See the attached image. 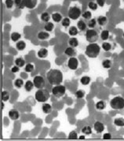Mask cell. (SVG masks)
Instances as JSON below:
<instances>
[{
    "mask_svg": "<svg viewBox=\"0 0 124 141\" xmlns=\"http://www.w3.org/2000/svg\"><path fill=\"white\" fill-rule=\"evenodd\" d=\"M47 79L51 85H58L63 80V73L59 69H52L47 73Z\"/></svg>",
    "mask_w": 124,
    "mask_h": 141,
    "instance_id": "obj_1",
    "label": "cell"
},
{
    "mask_svg": "<svg viewBox=\"0 0 124 141\" xmlns=\"http://www.w3.org/2000/svg\"><path fill=\"white\" fill-rule=\"evenodd\" d=\"M100 52V47L98 44L95 43H91L90 44L87 45L86 47L85 54L91 58H97Z\"/></svg>",
    "mask_w": 124,
    "mask_h": 141,
    "instance_id": "obj_2",
    "label": "cell"
},
{
    "mask_svg": "<svg viewBox=\"0 0 124 141\" xmlns=\"http://www.w3.org/2000/svg\"><path fill=\"white\" fill-rule=\"evenodd\" d=\"M50 92L47 90L43 89V88L38 89L35 92V99L39 103H45L50 98Z\"/></svg>",
    "mask_w": 124,
    "mask_h": 141,
    "instance_id": "obj_3",
    "label": "cell"
},
{
    "mask_svg": "<svg viewBox=\"0 0 124 141\" xmlns=\"http://www.w3.org/2000/svg\"><path fill=\"white\" fill-rule=\"evenodd\" d=\"M110 107L113 110L124 109V98L122 96H115L110 101Z\"/></svg>",
    "mask_w": 124,
    "mask_h": 141,
    "instance_id": "obj_4",
    "label": "cell"
},
{
    "mask_svg": "<svg viewBox=\"0 0 124 141\" xmlns=\"http://www.w3.org/2000/svg\"><path fill=\"white\" fill-rule=\"evenodd\" d=\"M85 36H86V39L89 43L91 44V43H95L97 41L98 39L99 35L96 30H94L93 29H90L86 32Z\"/></svg>",
    "mask_w": 124,
    "mask_h": 141,
    "instance_id": "obj_5",
    "label": "cell"
},
{
    "mask_svg": "<svg viewBox=\"0 0 124 141\" xmlns=\"http://www.w3.org/2000/svg\"><path fill=\"white\" fill-rule=\"evenodd\" d=\"M66 92V88L65 86L61 85V84H58V85H55L53 86V88H52V94L57 98L64 96Z\"/></svg>",
    "mask_w": 124,
    "mask_h": 141,
    "instance_id": "obj_6",
    "label": "cell"
},
{
    "mask_svg": "<svg viewBox=\"0 0 124 141\" xmlns=\"http://www.w3.org/2000/svg\"><path fill=\"white\" fill-rule=\"evenodd\" d=\"M81 14H82L81 9L79 7H78V6H71L68 9V17L70 19L76 20L81 16Z\"/></svg>",
    "mask_w": 124,
    "mask_h": 141,
    "instance_id": "obj_7",
    "label": "cell"
},
{
    "mask_svg": "<svg viewBox=\"0 0 124 141\" xmlns=\"http://www.w3.org/2000/svg\"><path fill=\"white\" fill-rule=\"evenodd\" d=\"M33 83L36 88L41 89L45 87V80L42 76H36L33 79Z\"/></svg>",
    "mask_w": 124,
    "mask_h": 141,
    "instance_id": "obj_8",
    "label": "cell"
},
{
    "mask_svg": "<svg viewBox=\"0 0 124 141\" xmlns=\"http://www.w3.org/2000/svg\"><path fill=\"white\" fill-rule=\"evenodd\" d=\"M79 66L78 59L75 57H71L68 61V67L72 70H75Z\"/></svg>",
    "mask_w": 124,
    "mask_h": 141,
    "instance_id": "obj_9",
    "label": "cell"
},
{
    "mask_svg": "<svg viewBox=\"0 0 124 141\" xmlns=\"http://www.w3.org/2000/svg\"><path fill=\"white\" fill-rule=\"evenodd\" d=\"M25 7L28 9H34L37 5V0H22Z\"/></svg>",
    "mask_w": 124,
    "mask_h": 141,
    "instance_id": "obj_10",
    "label": "cell"
},
{
    "mask_svg": "<svg viewBox=\"0 0 124 141\" xmlns=\"http://www.w3.org/2000/svg\"><path fill=\"white\" fill-rule=\"evenodd\" d=\"M8 116L9 117L13 120V121H16L20 117V113L18 110H15V109H13V110H10L8 113Z\"/></svg>",
    "mask_w": 124,
    "mask_h": 141,
    "instance_id": "obj_11",
    "label": "cell"
},
{
    "mask_svg": "<svg viewBox=\"0 0 124 141\" xmlns=\"http://www.w3.org/2000/svg\"><path fill=\"white\" fill-rule=\"evenodd\" d=\"M94 130L98 132V133H100L102 132H104L105 130V125L104 124H103L102 122H96L94 125Z\"/></svg>",
    "mask_w": 124,
    "mask_h": 141,
    "instance_id": "obj_12",
    "label": "cell"
},
{
    "mask_svg": "<svg viewBox=\"0 0 124 141\" xmlns=\"http://www.w3.org/2000/svg\"><path fill=\"white\" fill-rule=\"evenodd\" d=\"M97 22L99 25L100 26H105L108 23V18L105 16H99L97 19Z\"/></svg>",
    "mask_w": 124,
    "mask_h": 141,
    "instance_id": "obj_13",
    "label": "cell"
},
{
    "mask_svg": "<svg viewBox=\"0 0 124 141\" xmlns=\"http://www.w3.org/2000/svg\"><path fill=\"white\" fill-rule=\"evenodd\" d=\"M65 54L68 56V57H75V54H76V51H75L74 47H67L65 51Z\"/></svg>",
    "mask_w": 124,
    "mask_h": 141,
    "instance_id": "obj_14",
    "label": "cell"
},
{
    "mask_svg": "<svg viewBox=\"0 0 124 141\" xmlns=\"http://www.w3.org/2000/svg\"><path fill=\"white\" fill-rule=\"evenodd\" d=\"M37 55L40 58H47V55H48V51H47V49H46V48H41L38 51Z\"/></svg>",
    "mask_w": 124,
    "mask_h": 141,
    "instance_id": "obj_15",
    "label": "cell"
},
{
    "mask_svg": "<svg viewBox=\"0 0 124 141\" xmlns=\"http://www.w3.org/2000/svg\"><path fill=\"white\" fill-rule=\"evenodd\" d=\"M37 37L40 40H46L50 37V34L47 32H39L37 35Z\"/></svg>",
    "mask_w": 124,
    "mask_h": 141,
    "instance_id": "obj_16",
    "label": "cell"
},
{
    "mask_svg": "<svg viewBox=\"0 0 124 141\" xmlns=\"http://www.w3.org/2000/svg\"><path fill=\"white\" fill-rule=\"evenodd\" d=\"M51 17H52L53 21L54 22H57V23L60 22L62 21V19H63V17H62V15L60 13H53Z\"/></svg>",
    "mask_w": 124,
    "mask_h": 141,
    "instance_id": "obj_17",
    "label": "cell"
},
{
    "mask_svg": "<svg viewBox=\"0 0 124 141\" xmlns=\"http://www.w3.org/2000/svg\"><path fill=\"white\" fill-rule=\"evenodd\" d=\"M77 28L79 31H84L87 29V24L82 20H79L77 22Z\"/></svg>",
    "mask_w": 124,
    "mask_h": 141,
    "instance_id": "obj_18",
    "label": "cell"
},
{
    "mask_svg": "<svg viewBox=\"0 0 124 141\" xmlns=\"http://www.w3.org/2000/svg\"><path fill=\"white\" fill-rule=\"evenodd\" d=\"M15 64L18 67H23L25 65V60L23 58H17L15 60Z\"/></svg>",
    "mask_w": 124,
    "mask_h": 141,
    "instance_id": "obj_19",
    "label": "cell"
},
{
    "mask_svg": "<svg viewBox=\"0 0 124 141\" xmlns=\"http://www.w3.org/2000/svg\"><path fill=\"white\" fill-rule=\"evenodd\" d=\"M34 83L33 81H31V80H28V81H26V83L25 84V88L26 90V91H31L33 88H34Z\"/></svg>",
    "mask_w": 124,
    "mask_h": 141,
    "instance_id": "obj_20",
    "label": "cell"
},
{
    "mask_svg": "<svg viewBox=\"0 0 124 141\" xmlns=\"http://www.w3.org/2000/svg\"><path fill=\"white\" fill-rule=\"evenodd\" d=\"M95 107H96V109H97V110H102L105 109V107H106V103H105V102L102 101V100H101V101H99V102H97V103H96Z\"/></svg>",
    "mask_w": 124,
    "mask_h": 141,
    "instance_id": "obj_21",
    "label": "cell"
},
{
    "mask_svg": "<svg viewBox=\"0 0 124 141\" xmlns=\"http://www.w3.org/2000/svg\"><path fill=\"white\" fill-rule=\"evenodd\" d=\"M68 44L72 47H77L79 45V41L76 38H70L68 40Z\"/></svg>",
    "mask_w": 124,
    "mask_h": 141,
    "instance_id": "obj_22",
    "label": "cell"
},
{
    "mask_svg": "<svg viewBox=\"0 0 124 141\" xmlns=\"http://www.w3.org/2000/svg\"><path fill=\"white\" fill-rule=\"evenodd\" d=\"M42 110L45 114H50L52 111V107H51V105H50L48 103H44L42 106Z\"/></svg>",
    "mask_w": 124,
    "mask_h": 141,
    "instance_id": "obj_23",
    "label": "cell"
},
{
    "mask_svg": "<svg viewBox=\"0 0 124 141\" xmlns=\"http://www.w3.org/2000/svg\"><path fill=\"white\" fill-rule=\"evenodd\" d=\"M114 125H115L116 126L123 127L124 126V118H122V117L115 118L114 120Z\"/></svg>",
    "mask_w": 124,
    "mask_h": 141,
    "instance_id": "obj_24",
    "label": "cell"
},
{
    "mask_svg": "<svg viewBox=\"0 0 124 141\" xmlns=\"http://www.w3.org/2000/svg\"><path fill=\"white\" fill-rule=\"evenodd\" d=\"M80 82L82 85H88L90 82V77L87 76H82L80 79Z\"/></svg>",
    "mask_w": 124,
    "mask_h": 141,
    "instance_id": "obj_25",
    "label": "cell"
},
{
    "mask_svg": "<svg viewBox=\"0 0 124 141\" xmlns=\"http://www.w3.org/2000/svg\"><path fill=\"white\" fill-rule=\"evenodd\" d=\"M78 33H79V29H78L77 27H75V26H72V27H70V29H69V30H68V34H69L70 36H75L78 35Z\"/></svg>",
    "mask_w": 124,
    "mask_h": 141,
    "instance_id": "obj_26",
    "label": "cell"
},
{
    "mask_svg": "<svg viewBox=\"0 0 124 141\" xmlns=\"http://www.w3.org/2000/svg\"><path fill=\"white\" fill-rule=\"evenodd\" d=\"M40 18H41V20H42L43 22H44L47 23V22H49V21H50V15L48 13L45 12V13H43L42 14H41Z\"/></svg>",
    "mask_w": 124,
    "mask_h": 141,
    "instance_id": "obj_27",
    "label": "cell"
},
{
    "mask_svg": "<svg viewBox=\"0 0 124 141\" xmlns=\"http://www.w3.org/2000/svg\"><path fill=\"white\" fill-rule=\"evenodd\" d=\"M20 37H21V36H20V33L18 32H13L11 35H10V39L13 42H17L18 41V40L20 39Z\"/></svg>",
    "mask_w": 124,
    "mask_h": 141,
    "instance_id": "obj_28",
    "label": "cell"
},
{
    "mask_svg": "<svg viewBox=\"0 0 124 141\" xmlns=\"http://www.w3.org/2000/svg\"><path fill=\"white\" fill-rule=\"evenodd\" d=\"M16 47L18 51H23L26 47V44L25 41H19L16 44Z\"/></svg>",
    "mask_w": 124,
    "mask_h": 141,
    "instance_id": "obj_29",
    "label": "cell"
},
{
    "mask_svg": "<svg viewBox=\"0 0 124 141\" xmlns=\"http://www.w3.org/2000/svg\"><path fill=\"white\" fill-rule=\"evenodd\" d=\"M25 83H24V80L22 79H17L15 80L14 81V86L17 88H20L24 86Z\"/></svg>",
    "mask_w": 124,
    "mask_h": 141,
    "instance_id": "obj_30",
    "label": "cell"
},
{
    "mask_svg": "<svg viewBox=\"0 0 124 141\" xmlns=\"http://www.w3.org/2000/svg\"><path fill=\"white\" fill-rule=\"evenodd\" d=\"M109 37V32L108 30H103L100 33V38L102 40H104V41H105V40H107Z\"/></svg>",
    "mask_w": 124,
    "mask_h": 141,
    "instance_id": "obj_31",
    "label": "cell"
},
{
    "mask_svg": "<svg viewBox=\"0 0 124 141\" xmlns=\"http://www.w3.org/2000/svg\"><path fill=\"white\" fill-rule=\"evenodd\" d=\"M82 132L87 136H89L92 133V129L90 126H84L82 129Z\"/></svg>",
    "mask_w": 124,
    "mask_h": 141,
    "instance_id": "obj_32",
    "label": "cell"
},
{
    "mask_svg": "<svg viewBox=\"0 0 124 141\" xmlns=\"http://www.w3.org/2000/svg\"><path fill=\"white\" fill-rule=\"evenodd\" d=\"M53 28H54V25L52 22H47L46 25H44V29L47 32H51V31H53Z\"/></svg>",
    "mask_w": 124,
    "mask_h": 141,
    "instance_id": "obj_33",
    "label": "cell"
},
{
    "mask_svg": "<svg viewBox=\"0 0 124 141\" xmlns=\"http://www.w3.org/2000/svg\"><path fill=\"white\" fill-rule=\"evenodd\" d=\"M102 66L105 69H109L112 66V62L109 59H105L102 62Z\"/></svg>",
    "mask_w": 124,
    "mask_h": 141,
    "instance_id": "obj_34",
    "label": "cell"
},
{
    "mask_svg": "<svg viewBox=\"0 0 124 141\" xmlns=\"http://www.w3.org/2000/svg\"><path fill=\"white\" fill-rule=\"evenodd\" d=\"M85 95H86V93L83 90H78L75 93V95L77 98H82L85 96Z\"/></svg>",
    "mask_w": 124,
    "mask_h": 141,
    "instance_id": "obj_35",
    "label": "cell"
},
{
    "mask_svg": "<svg viewBox=\"0 0 124 141\" xmlns=\"http://www.w3.org/2000/svg\"><path fill=\"white\" fill-rule=\"evenodd\" d=\"M70 18L69 17H65L62 19V21H61V25L62 26H64V27H68L70 25Z\"/></svg>",
    "mask_w": 124,
    "mask_h": 141,
    "instance_id": "obj_36",
    "label": "cell"
},
{
    "mask_svg": "<svg viewBox=\"0 0 124 141\" xmlns=\"http://www.w3.org/2000/svg\"><path fill=\"white\" fill-rule=\"evenodd\" d=\"M10 98V94L7 91H3L2 92V100L3 102H6L8 101Z\"/></svg>",
    "mask_w": 124,
    "mask_h": 141,
    "instance_id": "obj_37",
    "label": "cell"
},
{
    "mask_svg": "<svg viewBox=\"0 0 124 141\" xmlns=\"http://www.w3.org/2000/svg\"><path fill=\"white\" fill-rule=\"evenodd\" d=\"M97 20L95 19V18H93V19H90V21H89V22H88V24H87V25H88V27L90 28V29H94L95 26H96V25H97Z\"/></svg>",
    "mask_w": 124,
    "mask_h": 141,
    "instance_id": "obj_38",
    "label": "cell"
},
{
    "mask_svg": "<svg viewBox=\"0 0 124 141\" xmlns=\"http://www.w3.org/2000/svg\"><path fill=\"white\" fill-rule=\"evenodd\" d=\"M102 48L104 49L105 51H109L111 50V48H112V45L109 43L105 42V43L102 44Z\"/></svg>",
    "mask_w": 124,
    "mask_h": 141,
    "instance_id": "obj_39",
    "label": "cell"
},
{
    "mask_svg": "<svg viewBox=\"0 0 124 141\" xmlns=\"http://www.w3.org/2000/svg\"><path fill=\"white\" fill-rule=\"evenodd\" d=\"M14 3L16 4V6L19 9H24L25 8V6L23 4V1H22V0H14Z\"/></svg>",
    "mask_w": 124,
    "mask_h": 141,
    "instance_id": "obj_40",
    "label": "cell"
},
{
    "mask_svg": "<svg viewBox=\"0 0 124 141\" xmlns=\"http://www.w3.org/2000/svg\"><path fill=\"white\" fill-rule=\"evenodd\" d=\"M88 7L92 10H96L98 7V5L97 4V3H94V2H90L88 3Z\"/></svg>",
    "mask_w": 124,
    "mask_h": 141,
    "instance_id": "obj_41",
    "label": "cell"
},
{
    "mask_svg": "<svg viewBox=\"0 0 124 141\" xmlns=\"http://www.w3.org/2000/svg\"><path fill=\"white\" fill-rule=\"evenodd\" d=\"M25 70L26 73H32L33 70H34V66L32 64H27L25 68Z\"/></svg>",
    "mask_w": 124,
    "mask_h": 141,
    "instance_id": "obj_42",
    "label": "cell"
},
{
    "mask_svg": "<svg viewBox=\"0 0 124 141\" xmlns=\"http://www.w3.org/2000/svg\"><path fill=\"white\" fill-rule=\"evenodd\" d=\"M78 135L75 131H72L68 135V139H77Z\"/></svg>",
    "mask_w": 124,
    "mask_h": 141,
    "instance_id": "obj_43",
    "label": "cell"
},
{
    "mask_svg": "<svg viewBox=\"0 0 124 141\" xmlns=\"http://www.w3.org/2000/svg\"><path fill=\"white\" fill-rule=\"evenodd\" d=\"M14 4V0H6L5 1V5L8 9H11Z\"/></svg>",
    "mask_w": 124,
    "mask_h": 141,
    "instance_id": "obj_44",
    "label": "cell"
},
{
    "mask_svg": "<svg viewBox=\"0 0 124 141\" xmlns=\"http://www.w3.org/2000/svg\"><path fill=\"white\" fill-rule=\"evenodd\" d=\"M82 17H83L84 19H90L91 17H92V14H91V13L90 11L86 10L85 12H83V13H82Z\"/></svg>",
    "mask_w": 124,
    "mask_h": 141,
    "instance_id": "obj_45",
    "label": "cell"
},
{
    "mask_svg": "<svg viewBox=\"0 0 124 141\" xmlns=\"http://www.w3.org/2000/svg\"><path fill=\"white\" fill-rule=\"evenodd\" d=\"M96 3L99 6L102 7V6H104V5L105 3V0H96Z\"/></svg>",
    "mask_w": 124,
    "mask_h": 141,
    "instance_id": "obj_46",
    "label": "cell"
},
{
    "mask_svg": "<svg viewBox=\"0 0 124 141\" xmlns=\"http://www.w3.org/2000/svg\"><path fill=\"white\" fill-rule=\"evenodd\" d=\"M103 139H112V135H111V133H109V132L105 133L104 136H103Z\"/></svg>",
    "mask_w": 124,
    "mask_h": 141,
    "instance_id": "obj_47",
    "label": "cell"
},
{
    "mask_svg": "<svg viewBox=\"0 0 124 141\" xmlns=\"http://www.w3.org/2000/svg\"><path fill=\"white\" fill-rule=\"evenodd\" d=\"M19 68L20 67H18L17 66H13L12 69H11V72L12 73H17V72H19Z\"/></svg>",
    "mask_w": 124,
    "mask_h": 141,
    "instance_id": "obj_48",
    "label": "cell"
},
{
    "mask_svg": "<svg viewBox=\"0 0 124 141\" xmlns=\"http://www.w3.org/2000/svg\"><path fill=\"white\" fill-rule=\"evenodd\" d=\"M79 139H85V136H80Z\"/></svg>",
    "mask_w": 124,
    "mask_h": 141,
    "instance_id": "obj_49",
    "label": "cell"
},
{
    "mask_svg": "<svg viewBox=\"0 0 124 141\" xmlns=\"http://www.w3.org/2000/svg\"><path fill=\"white\" fill-rule=\"evenodd\" d=\"M4 107H5V106H4V102H3V103H2V109H4Z\"/></svg>",
    "mask_w": 124,
    "mask_h": 141,
    "instance_id": "obj_50",
    "label": "cell"
},
{
    "mask_svg": "<svg viewBox=\"0 0 124 141\" xmlns=\"http://www.w3.org/2000/svg\"><path fill=\"white\" fill-rule=\"evenodd\" d=\"M123 38H124V33H123Z\"/></svg>",
    "mask_w": 124,
    "mask_h": 141,
    "instance_id": "obj_51",
    "label": "cell"
}]
</instances>
